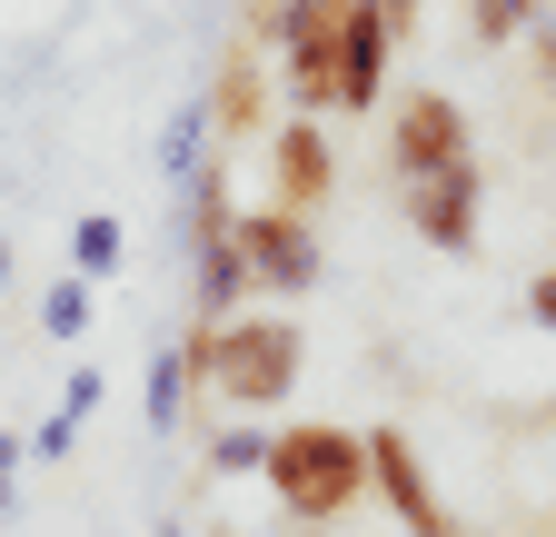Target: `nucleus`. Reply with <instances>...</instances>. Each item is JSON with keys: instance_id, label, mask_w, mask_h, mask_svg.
Listing matches in <instances>:
<instances>
[{"instance_id": "nucleus-4", "label": "nucleus", "mask_w": 556, "mask_h": 537, "mask_svg": "<svg viewBox=\"0 0 556 537\" xmlns=\"http://www.w3.org/2000/svg\"><path fill=\"white\" fill-rule=\"evenodd\" d=\"M388 160H397V179L457 170V160H467V110H457L447 90H407V100L388 110Z\"/></svg>"}, {"instance_id": "nucleus-5", "label": "nucleus", "mask_w": 556, "mask_h": 537, "mask_svg": "<svg viewBox=\"0 0 556 537\" xmlns=\"http://www.w3.org/2000/svg\"><path fill=\"white\" fill-rule=\"evenodd\" d=\"M229 239H239V259H249V289H308L318 279V239H308V220L299 210H249V220H229Z\"/></svg>"}, {"instance_id": "nucleus-11", "label": "nucleus", "mask_w": 556, "mask_h": 537, "mask_svg": "<svg viewBox=\"0 0 556 537\" xmlns=\"http://www.w3.org/2000/svg\"><path fill=\"white\" fill-rule=\"evenodd\" d=\"M40 328H50V339H80V328H90V289H80V279H60L50 309H40Z\"/></svg>"}, {"instance_id": "nucleus-8", "label": "nucleus", "mask_w": 556, "mask_h": 537, "mask_svg": "<svg viewBox=\"0 0 556 537\" xmlns=\"http://www.w3.org/2000/svg\"><path fill=\"white\" fill-rule=\"evenodd\" d=\"M268 170H278V199H268V210H318V199H328V179H338V150H328V129L318 120H289V129H278V140H268Z\"/></svg>"}, {"instance_id": "nucleus-14", "label": "nucleus", "mask_w": 556, "mask_h": 537, "mask_svg": "<svg viewBox=\"0 0 556 537\" xmlns=\"http://www.w3.org/2000/svg\"><path fill=\"white\" fill-rule=\"evenodd\" d=\"M268 458V438H219V467H229V478H239V467H258Z\"/></svg>"}, {"instance_id": "nucleus-1", "label": "nucleus", "mask_w": 556, "mask_h": 537, "mask_svg": "<svg viewBox=\"0 0 556 537\" xmlns=\"http://www.w3.org/2000/svg\"><path fill=\"white\" fill-rule=\"evenodd\" d=\"M258 478L278 488V508L289 517H348L358 508V488H368V448L348 438V428H278L268 438V458H258Z\"/></svg>"}, {"instance_id": "nucleus-17", "label": "nucleus", "mask_w": 556, "mask_h": 537, "mask_svg": "<svg viewBox=\"0 0 556 537\" xmlns=\"http://www.w3.org/2000/svg\"><path fill=\"white\" fill-rule=\"evenodd\" d=\"M536 71H546V80H556V30H546V40H536Z\"/></svg>"}, {"instance_id": "nucleus-13", "label": "nucleus", "mask_w": 556, "mask_h": 537, "mask_svg": "<svg viewBox=\"0 0 556 537\" xmlns=\"http://www.w3.org/2000/svg\"><path fill=\"white\" fill-rule=\"evenodd\" d=\"M119 259V220H80V268H110Z\"/></svg>"}, {"instance_id": "nucleus-16", "label": "nucleus", "mask_w": 556, "mask_h": 537, "mask_svg": "<svg viewBox=\"0 0 556 537\" xmlns=\"http://www.w3.org/2000/svg\"><path fill=\"white\" fill-rule=\"evenodd\" d=\"M527 309H536V319H546V328H556V268H546V279H536V289H527Z\"/></svg>"}, {"instance_id": "nucleus-15", "label": "nucleus", "mask_w": 556, "mask_h": 537, "mask_svg": "<svg viewBox=\"0 0 556 537\" xmlns=\"http://www.w3.org/2000/svg\"><path fill=\"white\" fill-rule=\"evenodd\" d=\"M368 11L388 21V40H407V30H417V0H368Z\"/></svg>"}, {"instance_id": "nucleus-10", "label": "nucleus", "mask_w": 556, "mask_h": 537, "mask_svg": "<svg viewBox=\"0 0 556 537\" xmlns=\"http://www.w3.org/2000/svg\"><path fill=\"white\" fill-rule=\"evenodd\" d=\"M258 110H268V80H258V60H249V50H229L219 90H208V120H219L229 140H239V129H258Z\"/></svg>"}, {"instance_id": "nucleus-6", "label": "nucleus", "mask_w": 556, "mask_h": 537, "mask_svg": "<svg viewBox=\"0 0 556 537\" xmlns=\"http://www.w3.org/2000/svg\"><path fill=\"white\" fill-rule=\"evenodd\" d=\"M358 448H368V488L397 508V527H407V537H447V508H438V488H428V467H417V438H407V428H368Z\"/></svg>"}, {"instance_id": "nucleus-7", "label": "nucleus", "mask_w": 556, "mask_h": 537, "mask_svg": "<svg viewBox=\"0 0 556 537\" xmlns=\"http://www.w3.org/2000/svg\"><path fill=\"white\" fill-rule=\"evenodd\" d=\"M407 229L428 239V249H467V239H477V160L407 179Z\"/></svg>"}, {"instance_id": "nucleus-9", "label": "nucleus", "mask_w": 556, "mask_h": 537, "mask_svg": "<svg viewBox=\"0 0 556 537\" xmlns=\"http://www.w3.org/2000/svg\"><path fill=\"white\" fill-rule=\"evenodd\" d=\"M388 90V21L368 0H348V30H338V110H378Z\"/></svg>"}, {"instance_id": "nucleus-2", "label": "nucleus", "mask_w": 556, "mask_h": 537, "mask_svg": "<svg viewBox=\"0 0 556 537\" xmlns=\"http://www.w3.org/2000/svg\"><path fill=\"white\" fill-rule=\"evenodd\" d=\"M299 359H308L299 319H219V339H208L199 378L219 388L229 409H278V398L299 388Z\"/></svg>"}, {"instance_id": "nucleus-18", "label": "nucleus", "mask_w": 556, "mask_h": 537, "mask_svg": "<svg viewBox=\"0 0 556 537\" xmlns=\"http://www.w3.org/2000/svg\"><path fill=\"white\" fill-rule=\"evenodd\" d=\"M0 279H11V239H0Z\"/></svg>"}, {"instance_id": "nucleus-12", "label": "nucleus", "mask_w": 556, "mask_h": 537, "mask_svg": "<svg viewBox=\"0 0 556 537\" xmlns=\"http://www.w3.org/2000/svg\"><path fill=\"white\" fill-rule=\"evenodd\" d=\"M536 11H546V0H477V40H517Z\"/></svg>"}, {"instance_id": "nucleus-3", "label": "nucleus", "mask_w": 556, "mask_h": 537, "mask_svg": "<svg viewBox=\"0 0 556 537\" xmlns=\"http://www.w3.org/2000/svg\"><path fill=\"white\" fill-rule=\"evenodd\" d=\"M338 30H348V0H289L278 11V80L308 120L338 110Z\"/></svg>"}]
</instances>
